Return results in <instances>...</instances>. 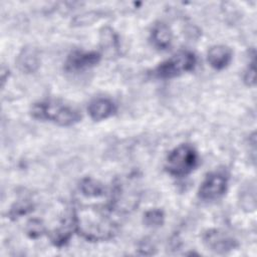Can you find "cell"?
<instances>
[{"label": "cell", "mask_w": 257, "mask_h": 257, "mask_svg": "<svg viewBox=\"0 0 257 257\" xmlns=\"http://www.w3.org/2000/svg\"><path fill=\"white\" fill-rule=\"evenodd\" d=\"M76 193L84 197H102L109 193L104 184L91 177H85L77 185Z\"/></svg>", "instance_id": "cell-14"}, {"label": "cell", "mask_w": 257, "mask_h": 257, "mask_svg": "<svg viewBox=\"0 0 257 257\" xmlns=\"http://www.w3.org/2000/svg\"><path fill=\"white\" fill-rule=\"evenodd\" d=\"M34 210V204L30 200H20L15 202L9 212L8 217L11 220H17L22 216H25Z\"/></svg>", "instance_id": "cell-16"}, {"label": "cell", "mask_w": 257, "mask_h": 257, "mask_svg": "<svg viewBox=\"0 0 257 257\" xmlns=\"http://www.w3.org/2000/svg\"><path fill=\"white\" fill-rule=\"evenodd\" d=\"M227 188V175L221 171L212 172L201 183L198 190V197L206 202L216 201L225 195Z\"/></svg>", "instance_id": "cell-6"}, {"label": "cell", "mask_w": 257, "mask_h": 257, "mask_svg": "<svg viewBox=\"0 0 257 257\" xmlns=\"http://www.w3.org/2000/svg\"><path fill=\"white\" fill-rule=\"evenodd\" d=\"M140 189L134 177L116 178L109 188V197L118 213L124 215L136 209L140 203Z\"/></svg>", "instance_id": "cell-3"}, {"label": "cell", "mask_w": 257, "mask_h": 257, "mask_svg": "<svg viewBox=\"0 0 257 257\" xmlns=\"http://www.w3.org/2000/svg\"><path fill=\"white\" fill-rule=\"evenodd\" d=\"M75 231L89 242L110 240L119 229L120 213L113 207L109 193L84 197L75 192L71 211Z\"/></svg>", "instance_id": "cell-1"}, {"label": "cell", "mask_w": 257, "mask_h": 257, "mask_svg": "<svg viewBox=\"0 0 257 257\" xmlns=\"http://www.w3.org/2000/svg\"><path fill=\"white\" fill-rule=\"evenodd\" d=\"M25 233L30 239H38L46 233V228L40 219L32 218L26 223Z\"/></svg>", "instance_id": "cell-18"}, {"label": "cell", "mask_w": 257, "mask_h": 257, "mask_svg": "<svg viewBox=\"0 0 257 257\" xmlns=\"http://www.w3.org/2000/svg\"><path fill=\"white\" fill-rule=\"evenodd\" d=\"M100 45L102 50L110 56L116 54L119 50V41L117 34L110 27H102L100 30Z\"/></svg>", "instance_id": "cell-15"}, {"label": "cell", "mask_w": 257, "mask_h": 257, "mask_svg": "<svg viewBox=\"0 0 257 257\" xmlns=\"http://www.w3.org/2000/svg\"><path fill=\"white\" fill-rule=\"evenodd\" d=\"M87 111L91 119L99 121L111 116L116 111V106L107 97H96L88 103Z\"/></svg>", "instance_id": "cell-10"}, {"label": "cell", "mask_w": 257, "mask_h": 257, "mask_svg": "<svg viewBox=\"0 0 257 257\" xmlns=\"http://www.w3.org/2000/svg\"><path fill=\"white\" fill-rule=\"evenodd\" d=\"M30 114L35 119L50 121L60 126H70L81 119V114L76 108L55 99H45L33 103Z\"/></svg>", "instance_id": "cell-2"}, {"label": "cell", "mask_w": 257, "mask_h": 257, "mask_svg": "<svg viewBox=\"0 0 257 257\" xmlns=\"http://www.w3.org/2000/svg\"><path fill=\"white\" fill-rule=\"evenodd\" d=\"M198 159V153L193 146L181 144L169 153L165 169L173 177H185L197 167Z\"/></svg>", "instance_id": "cell-4"}, {"label": "cell", "mask_w": 257, "mask_h": 257, "mask_svg": "<svg viewBox=\"0 0 257 257\" xmlns=\"http://www.w3.org/2000/svg\"><path fill=\"white\" fill-rule=\"evenodd\" d=\"M232 50L226 45H214L207 53V61L211 67L216 70H222L226 68L232 60Z\"/></svg>", "instance_id": "cell-12"}, {"label": "cell", "mask_w": 257, "mask_h": 257, "mask_svg": "<svg viewBox=\"0 0 257 257\" xmlns=\"http://www.w3.org/2000/svg\"><path fill=\"white\" fill-rule=\"evenodd\" d=\"M143 222L147 227L159 228L163 226L165 222V213L163 210L154 208L145 212L143 217Z\"/></svg>", "instance_id": "cell-17"}, {"label": "cell", "mask_w": 257, "mask_h": 257, "mask_svg": "<svg viewBox=\"0 0 257 257\" xmlns=\"http://www.w3.org/2000/svg\"><path fill=\"white\" fill-rule=\"evenodd\" d=\"M138 250L142 255H152V254H154L155 248L150 241L145 240L140 243Z\"/></svg>", "instance_id": "cell-20"}, {"label": "cell", "mask_w": 257, "mask_h": 257, "mask_svg": "<svg viewBox=\"0 0 257 257\" xmlns=\"http://www.w3.org/2000/svg\"><path fill=\"white\" fill-rule=\"evenodd\" d=\"M202 238L205 246L218 254L231 252L239 245L235 238L220 229H209L204 232Z\"/></svg>", "instance_id": "cell-7"}, {"label": "cell", "mask_w": 257, "mask_h": 257, "mask_svg": "<svg viewBox=\"0 0 257 257\" xmlns=\"http://www.w3.org/2000/svg\"><path fill=\"white\" fill-rule=\"evenodd\" d=\"M16 65L23 73H33L40 65V55L37 48L25 46L21 49L16 58Z\"/></svg>", "instance_id": "cell-9"}, {"label": "cell", "mask_w": 257, "mask_h": 257, "mask_svg": "<svg viewBox=\"0 0 257 257\" xmlns=\"http://www.w3.org/2000/svg\"><path fill=\"white\" fill-rule=\"evenodd\" d=\"M244 82L248 86H253L256 83V73H255V57L249 62L245 72H244Z\"/></svg>", "instance_id": "cell-19"}, {"label": "cell", "mask_w": 257, "mask_h": 257, "mask_svg": "<svg viewBox=\"0 0 257 257\" xmlns=\"http://www.w3.org/2000/svg\"><path fill=\"white\" fill-rule=\"evenodd\" d=\"M101 59V53L98 51H84V50H73L67 56L64 69L68 72H79L91 68L98 64Z\"/></svg>", "instance_id": "cell-8"}, {"label": "cell", "mask_w": 257, "mask_h": 257, "mask_svg": "<svg viewBox=\"0 0 257 257\" xmlns=\"http://www.w3.org/2000/svg\"><path fill=\"white\" fill-rule=\"evenodd\" d=\"M150 40L152 45L161 51L171 47L173 41V33L170 27L164 22H157L153 25L150 32Z\"/></svg>", "instance_id": "cell-11"}, {"label": "cell", "mask_w": 257, "mask_h": 257, "mask_svg": "<svg viewBox=\"0 0 257 257\" xmlns=\"http://www.w3.org/2000/svg\"><path fill=\"white\" fill-rule=\"evenodd\" d=\"M73 231H75V227H74L72 215H70V217L63 219L61 224L57 228L51 230L48 233V235L51 243L55 247L60 248L65 246L69 242L70 238L72 237Z\"/></svg>", "instance_id": "cell-13"}, {"label": "cell", "mask_w": 257, "mask_h": 257, "mask_svg": "<svg viewBox=\"0 0 257 257\" xmlns=\"http://www.w3.org/2000/svg\"><path fill=\"white\" fill-rule=\"evenodd\" d=\"M197 63L196 55L189 50H181L154 69V75L161 79H170L194 69Z\"/></svg>", "instance_id": "cell-5"}]
</instances>
